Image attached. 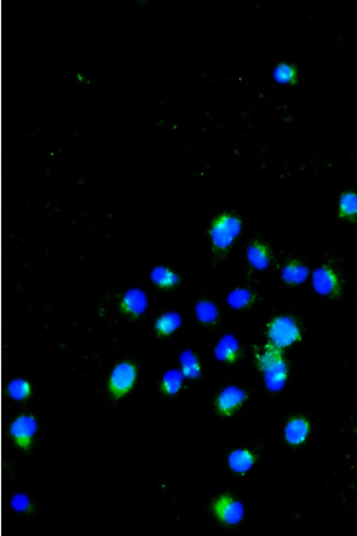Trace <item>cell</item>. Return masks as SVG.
Masks as SVG:
<instances>
[{"mask_svg":"<svg viewBox=\"0 0 357 536\" xmlns=\"http://www.w3.org/2000/svg\"><path fill=\"white\" fill-rule=\"evenodd\" d=\"M254 360L256 369L262 376L265 389L270 394H279L284 391L291 373L284 350L267 342L256 350Z\"/></svg>","mask_w":357,"mask_h":536,"instance_id":"6da1fadb","label":"cell"},{"mask_svg":"<svg viewBox=\"0 0 357 536\" xmlns=\"http://www.w3.org/2000/svg\"><path fill=\"white\" fill-rule=\"evenodd\" d=\"M243 219L236 212L220 211L215 214L208 228L212 252L220 258L228 256L243 233Z\"/></svg>","mask_w":357,"mask_h":536,"instance_id":"7a4b0ae2","label":"cell"},{"mask_svg":"<svg viewBox=\"0 0 357 536\" xmlns=\"http://www.w3.org/2000/svg\"><path fill=\"white\" fill-rule=\"evenodd\" d=\"M266 337L267 342L284 352L303 341V328L293 315H277L267 322Z\"/></svg>","mask_w":357,"mask_h":536,"instance_id":"3957f363","label":"cell"},{"mask_svg":"<svg viewBox=\"0 0 357 536\" xmlns=\"http://www.w3.org/2000/svg\"><path fill=\"white\" fill-rule=\"evenodd\" d=\"M139 369L136 362L123 360L117 362L110 372L106 390L113 401H121L135 390L139 383Z\"/></svg>","mask_w":357,"mask_h":536,"instance_id":"277c9868","label":"cell"},{"mask_svg":"<svg viewBox=\"0 0 357 536\" xmlns=\"http://www.w3.org/2000/svg\"><path fill=\"white\" fill-rule=\"evenodd\" d=\"M212 517L222 527L233 528L241 525L245 518V507L233 493H220L210 504Z\"/></svg>","mask_w":357,"mask_h":536,"instance_id":"5b68a950","label":"cell"},{"mask_svg":"<svg viewBox=\"0 0 357 536\" xmlns=\"http://www.w3.org/2000/svg\"><path fill=\"white\" fill-rule=\"evenodd\" d=\"M311 286L316 295L325 300H339L344 291L342 275L330 263H321L311 273Z\"/></svg>","mask_w":357,"mask_h":536,"instance_id":"8992f818","label":"cell"},{"mask_svg":"<svg viewBox=\"0 0 357 536\" xmlns=\"http://www.w3.org/2000/svg\"><path fill=\"white\" fill-rule=\"evenodd\" d=\"M249 392L245 387L231 384L223 387L213 398V409L215 414L223 419H230L241 411L248 401Z\"/></svg>","mask_w":357,"mask_h":536,"instance_id":"52a82bcc","label":"cell"},{"mask_svg":"<svg viewBox=\"0 0 357 536\" xmlns=\"http://www.w3.org/2000/svg\"><path fill=\"white\" fill-rule=\"evenodd\" d=\"M9 436L12 443L23 452L33 448L38 434V422L31 414H21L9 424Z\"/></svg>","mask_w":357,"mask_h":536,"instance_id":"ba28073f","label":"cell"},{"mask_svg":"<svg viewBox=\"0 0 357 536\" xmlns=\"http://www.w3.org/2000/svg\"><path fill=\"white\" fill-rule=\"evenodd\" d=\"M149 309V298L146 291L139 288H128L121 295L118 310L125 318L136 321L143 317Z\"/></svg>","mask_w":357,"mask_h":536,"instance_id":"9c48e42d","label":"cell"},{"mask_svg":"<svg viewBox=\"0 0 357 536\" xmlns=\"http://www.w3.org/2000/svg\"><path fill=\"white\" fill-rule=\"evenodd\" d=\"M284 440L289 447L299 448L305 445L312 433V424L305 415H293L288 419L284 427Z\"/></svg>","mask_w":357,"mask_h":536,"instance_id":"30bf717a","label":"cell"},{"mask_svg":"<svg viewBox=\"0 0 357 536\" xmlns=\"http://www.w3.org/2000/svg\"><path fill=\"white\" fill-rule=\"evenodd\" d=\"M241 355V341L233 332H226L220 336L213 348V357L223 365H236L237 362H240Z\"/></svg>","mask_w":357,"mask_h":536,"instance_id":"8fae6325","label":"cell"},{"mask_svg":"<svg viewBox=\"0 0 357 536\" xmlns=\"http://www.w3.org/2000/svg\"><path fill=\"white\" fill-rule=\"evenodd\" d=\"M245 259L252 270L256 272H266L273 265V249L266 241L255 238L249 242L245 248Z\"/></svg>","mask_w":357,"mask_h":536,"instance_id":"7c38bea8","label":"cell"},{"mask_svg":"<svg viewBox=\"0 0 357 536\" xmlns=\"http://www.w3.org/2000/svg\"><path fill=\"white\" fill-rule=\"evenodd\" d=\"M280 278L287 286L298 288L310 279V268L299 258H292L281 267Z\"/></svg>","mask_w":357,"mask_h":536,"instance_id":"4fadbf2b","label":"cell"},{"mask_svg":"<svg viewBox=\"0 0 357 536\" xmlns=\"http://www.w3.org/2000/svg\"><path fill=\"white\" fill-rule=\"evenodd\" d=\"M259 456L252 449L240 447L233 449L228 456V466L233 473L245 475L256 466Z\"/></svg>","mask_w":357,"mask_h":536,"instance_id":"5bb4252c","label":"cell"},{"mask_svg":"<svg viewBox=\"0 0 357 536\" xmlns=\"http://www.w3.org/2000/svg\"><path fill=\"white\" fill-rule=\"evenodd\" d=\"M149 280L160 291H171L181 284V277L176 270L166 265H157L150 270Z\"/></svg>","mask_w":357,"mask_h":536,"instance_id":"9a60e30c","label":"cell"},{"mask_svg":"<svg viewBox=\"0 0 357 536\" xmlns=\"http://www.w3.org/2000/svg\"><path fill=\"white\" fill-rule=\"evenodd\" d=\"M183 327V316L175 310L164 311L154 322V332L159 339H167Z\"/></svg>","mask_w":357,"mask_h":536,"instance_id":"2e32d148","label":"cell"},{"mask_svg":"<svg viewBox=\"0 0 357 536\" xmlns=\"http://www.w3.org/2000/svg\"><path fill=\"white\" fill-rule=\"evenodd\" d=\"M336 211L343 222L357 224V191L353 189L342 191L337 199Z\"/></svg>","mask_w":357,"mask_h":536,"instance_id":"e0dca14e","label":"cell"},{"mask_svg":"<svg viewBox=\"0 0 357 536\" xmlns=\"http://www.w3.org/2000/svg\"><path fill=\"white\" fill-rule=\"evenodd\" d=\"M178 365L186 380H199L203 376V365L194 350H183L178 355Z\"/></svg>","mask_w":357,"mask_h":536,"instance_id":"ac0fdd59","label":"cell"},{"mask_svg":"<svg viewBox=\"0 0 357 536\" xmlns=\"http://www.w3.org/2000/svg\"><path fill=\"white\" fill-rule=\"evenodd\" d=\"M185 380L180 369H167L159 383V390L164 397H175L183 391Z\"/></svg>","mask_w":357,"mask_h":536,"instance_id":"d6986e66","label":"cell"},{"mask_svg":"<svg viewBox=\"0 0 357 536\" xmlns=\"http://www.w3.org/2000/svg\"><path fill=\"white\" fill-rule=\"evenodd\" d=\"M272 78L277 84L282 86H295L300 81L299 67L288 61H280L274 66Z\"/></svg>","mask_w":357,"mask_h":536,"instance_id":"ffe728a7","label":"cell"},{"mask_svg":"<svg viewBox=\"0 0 357 536\" xmlns=\"http://www.w3.org/2000/svg\"><path fill=\"white\" fill-rule=\"evenodd\" d=\"M256 295L248 288H236L226 295V304L233 311L247 310L255 303Z\"/></svg>","mask_w":357,"mask_h":536,"instance_id":"44dd1931","label":"cell"},{"mask_svg":"<svg viewBox=\"0 0 357 536\" xmlns=\"http://www.w3.org/2000/svg\"><path fill=\"white\" fill-rule=\"evenodd\" d=\"M194 316L197 321L204 327H212L218 323L220 312L215 302L210 300H198L194 305Z\"/></svg>","mask_w":357,"mask_h":536,"instance_id":"7402d4cb","label":"cell"},{"mask_svg":"<svg viewBox=\"0 0 357 536\" xmlns=\"http://www.w3.org/2000/svg\"><path fill=\"white\" fill-rule=\"evenodd\" d=\"M6 394L11 401H17V403L30 401L33 394V384L29 379L23 377L14 378L6 385Z\"/></svg>","mask_w":357,"mask_h":536,"instance_id":"603a6c76","label":"cell"},{"mask_svg":"<svg viewBox=\"0 0 357 536\" xmlns=\"http://www.w3.org/2000/svg\"><path fill=\"white\" fill-rule=\"evenodd\" d=\"M10 504L17 514L30 515L33 513V500L26 493H16L11 497Z\"/></svg>","mask_w":357,"mask_h":536,"instance_id":"cb8c5ba5","label":"cell"}]
</instances>
